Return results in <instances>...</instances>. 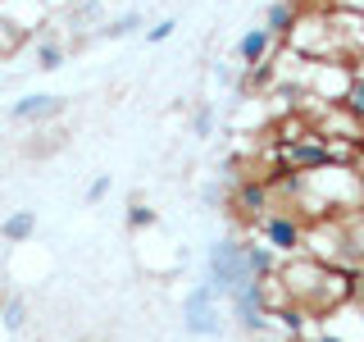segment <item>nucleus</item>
Returning <instances> with one entry per match:
<instances>
[{
    "label": "nucleus",
    "mask_w": 364,
    "mask_h": 342,
    "mask_svg": "<svg viewBox=\"0 0 364 342\" xmlns=\"http://www.w3.org/2000/svg\"><path fill=\"white\" fill-rule=\"evenodd\" d=\"M246 279H250V274H246V242H237V237H219V242L205 251V283H210L219 296H232Z\"/></svg>",
    "instance_id": "obj_3"
},
{
    "label": "nucleus",
    "mask_w": 364,
    "mask_h": 342,
    "mask_svg": "<svg viewBox=\"0 0 364 342\" xmlns=\"http://www.w3.org/2000/svg\"><path fill=\"white\" fill-rule=\"evenodd\" d=\"M350 306H355V311H364V265L350 269Z\"/></svg>",
    "instance_id": "obj_21"
},
{
    "label": "nucleus",
    "mask_w": 364,
    "mask_h": 342,
    "mask_svg": "<svg viewBox=\"0 0 364 342\" xmlns=\"http://www.w3.org/2000/svg\"><path fill=\"white\" fill-rule=\"evenodd\" d=\"M77 342H96V338H77Z\"/></svg>",
    "instance_id": "obj_24"
},
{
    "label": "nucleus",
    "mask_w": 364,
    "mask_h": 342,
    "mask_svg": "<svg viewBox=\"0 0 364 342\" xmlns=\"http://www.w3.org/2000/svg\"><path fill=\"white\" fill-rule=\"evenodd\" d=\"M273 32L264 28V23H259V28H250L242 41H237V60H242L246 68H259V64H269V55H273Z\"/></svg>",
    "instance_id": "obj_9"
},
{
    "label": "nucleus",
    "mask_w": 364,
    "mask_h": 342,
    "mask_svg": "<svg viewBox=\"0 0 364 342\" xmlns=\"http://www.w3.org/2000/svg\"><path fill=\"white\" fill-rule=\"evenodd\" d=\"M136 28H141V14H136V9H128V14L100 23V37H105V41H123V37H132Z\"/></svg>",
    "instance_id": "obj_14"
},
{
    "label": "nucleus",
    "mask_w": 364,
    "mask_h": 342,
    "mask_svg": "<svg viewBox=\"0 0 364 342\" xmlns=\"http://www.w3.org/2000/svg\"><path fill=\"white\" fill-rule=\"evenodd\" d=\"M337 165V146L323 142L318 133H296L282 137L278 146V174H318V169Z\"/></svg>",
    "instance_id": "obj_2"
},
{
    "label": "nucleus",
    "mask_w": 364,
    "mask_h": 342,
    "mask_svg": "<svg viewBox=\"0 0 364 342\" xmlns=\"http://www.w3.org/2000/svg\"><path fill=\"white\" fill-rule=\"evenodd\" d=\"M123 224H128L132 233H146V228H155V224H159V214L151 210V201L132 197V201H128V214H123Z\"/></svg>",
    "instance_id": "obj_13"
},
{
    "label": "nucleus",
    "mask_w": 364,
    "mask_h": 342,
    "mask_svg": "<svg viewBox=\"0 0 364 342\" xmlns=\"http://www.w3.org/2000/svg\"><path fill=\"white\" fill-rule=\"evenodd\" d=\"M114 187V178L109 174H96L91 178V187H87V205H96V201H105V192Z\"/></svg>",
    "instance_id": "obj_19"
},
{
    "label": "nucleus",
    "mask_w": 364,
    "mask_h": 342,
    "mask_svg": "<svg viewBox=\"0 0 364 342\" xmlns=\"http://www.w3.org/2000/svg\"><path fill=\"white\" fill-rule=\"evenodd\" d=\"M32 233H37V210H14V214H5V219H0V237H5V242H14V247H23Z\"/></svg>",
    "instance_id": "obj_12"
},
{
    "label": "nucleus",
    "mask_w": 364,
    "mask_h": 342,
    "mask_svg": "<svg viewBox=\"0 0 364 342\" xmlns=\"http://www.w3.org/2000/svg\"><path fill=\"white\" fill-rule=\"evenodd\" d=\"M60 64H64V41H55V37H41V41H37V68H46V73H55Z\"/></svg>",
    "instance_id": "obj_16"
},
{
    "label": "nucleus",
    "mask_w": 364,
    "mask_h": 342,
    "mask_svg": "<svg viewBox=\"0 0 364 342\" xmlns=\"http://www.w3.org/2000/svg\"><path fill=\"white\" fill-rule=\"evenodd\" d=\"M250 228H255V237H259V242H269L282 260L305 256V233H310V228H305V219L296 210H282V205H278V210H269L264 219H255Z\"/></svg>",
    "instance_id": "obj_4"
},
{
    "label": "nucleus",
    "mask_w": 364,
    "mask_h": 342,
    "mask_svg": "<svg viewBox=\"0 0 364 342\" xmlns=\"http://www.w3.org/2000/svg\"><path fill=\"white\" fill-rule=\"evenodd\" d=\"M360 324H364V319H360Z\"/></svg>",
    "instance_id": "obj_25"
},
{
    "label": "nucleus",
    "mask_w": 364,
    "mask_h": 342,
    "mask_svg": "<svg viewBox=\"0 0 364 342\" xmlns=\"http://www.w3.org/2000/svg\"><path fill=\"white\" fill-rule=\"evenodd\" d=\"M278 292L287 296V306H301L305 315H323L350 301V274L337 265H318L310 256H291L278 269Z\"/></svg>",
    "instance_id": "obj_1"
},
{
    "label": "nucleus",
    "mask_w": 364,
    "mask_h": 342,
    "mask_svg": "<svg viewBox=\"0 0 364 342\" xmlns=\"http://www.w3.org/2000/svg\"><path fill=\"white\" fill-rule=\"evenodd\" d=\"M232 210L242 214V219H264L269 210H278L273 205V178H255V174H246L242 182H237V192H232Z\"/></svg>",
    "instance_id": "obj_7"
},
{
    "label": "nucleus",
    "mask_w": 364,
    "mask_h": 342,
    "mask_svg": "<svg viewBox=\"0 0 364 342\" xmlns=\"http://www.w3.org/2000/svg\"><path fill=\"white\" fill-rule=\"evenodd\" d=\"M232 319L242 333H264L269 319H273V306H269V279H246L232 296Z\"/></svg>",
    "instance_id": "obj_5"
},
{
    "label": "nucleus",
    "mask_w": 364,
    "mask_h": 342,
    "mask_svg": "<svg viewBox=\"0 0 364 342\" xmlns=\"http://www.w3.org/2000/svg\"><path fill=\"white\" fill-rule=\"evenodd\" d=\"M0 324H5L9 333H18V328L28 324V301H23V296H5V301H0Z\"/></svg>",
    "instance_id": "obj_15"
},
{
    "label": "nucleus",
    "mask_w": 364,
    "mask_h": 342,
    "mask_svg": "<svg viewBox=\"0 0 364 342\" xmlns=\"http://www.w3.org/2000/svg\"><path fill=\"white\" fill-rule=\"evenodd\" d=\"M282 256L269 242H246V274L250 279H278Z\"/></svg>",
    "instance_id": "obj_10"
},
{
    "label": "nucleus",
    "mask_w": 364,
    "mask_h": 342,
    "mask_svg": "<svg viewBox=\"0 0 364 342\" xmlns=\"http://www.w3.org/2000/svg\"><path fill=\"white\" fill-rule=\"evenodd\" d=\"M219 301L223 296L210 288V283H196L187 296H182V328L191 338H219L223 319H219Z\"/></svg>",
    "instance_id": "obj_6"
},
{
    "label": "nucleus",
    "mask_w": 364,
    "mask_h": 342,
    "mask_svg": "<svg viewBox=\"0 0 364 342\" xmlns=\"http://www.w3.org/2000/svg\"><path fill=\"white\" fill-rule=\"evenodd\" d=\"M191 133H196V137H210L214 133V110L210 105H200L196 114H191Z\"/></svg>",
    "instance_id": "obj_18"
},
{
    "label": "nucleus",
    "mask_w": 364,
    "mask_h": 342,
    "mask_svg": "<svg viewBox=\"0 0 364 342\" xmlns=\"http://www.w3.org/2000/svg\"><path fill=\"white\" fill-rule=\"evenodd\" d=\"M32 5H50V0H32Z\"/></svg>",
    "instance_id": "obj_23"
},
{
    "label": "nucleus",
    "mask_w": 364,
    "mask_h": 342,
    "mask_svg": "<svg viewBox=\"0 0 364 342\" xmlns=\"http://www.w3.org/2000/svg\"><path fill=\"white\" fill-rule=\"evenodd\" d=\"M173 28H178V19H159L155 28L146 32V41H151V46H159V41H168V37H173Z\"/></svg>",
    "instance_id": "obj_20"
},
{
    "label": "nucleus",
    "mask_w": 364,
    "mask_h": 342,
    "mask_svg": "<svg viewBox=\"0 0 364 342\" xmlns=\"http://www.w3.org/2000/svg\"><path fill=\"white\" fill-rule=\"evenodd\" d=\"M68 100L64 96H50V91H28L9 105V119L14 123H46V119H60Z\"/></svg>",
    "instance_id": "obj_8"
},
{
    "label": "nucleus",
    "mask_w": 364,
    "mask_h": 342,
    "mask_svg": "<svg viewBox=\"0 0 364 342\" xmlns=\"http://www.w3.org/2000/svg\"><path fill=\"white\" fill-rule=\"evenodd\" d=\"M296 23H301V9H296L291 5V0H273V5H269V14H264V28L273 32V37H291V32H296Z\"/></svg>",
    "instance_id": "obj_11"
},
{
    "label": "nucleus",
    "mask_w": 364,
    "mask_h": 342,
    "mask_svg": "<svg viewBox=\"0 0 364 342\" xmlns=\"http://www.w3.org/2000/svg\"><path fill=\"white\" fill-rule=\"evenodd\" d=\"M341 110H346L355 123H364V68H355V83H350V96H346Z\"/></svg>",
    "instance_id": "obj_17"
},
{
    "label": "nucleus",
    "mask_w": 364,
    "mask_h": 342,
    "mask_svg": "<svg viewBox=\"0 0 364 342\" xmlns=\"http://www.w3.org/2000/svg\"><path fill=\"white\" fill-rule=\"evenodd\" d=\"M314 342H346L341 333H314Z\"/></svg>",
    "instance_id": "obj_22"
}]
</instances>
